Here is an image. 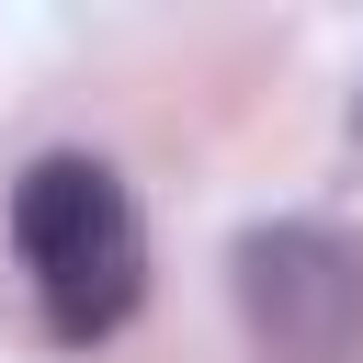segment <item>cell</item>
<instances>
[{"label":"cell","instance_id":"obj_1","mask_svg":"<svg viewBox=\"0 0 363 363\" xmlns=\"http://www.w3.org/2000/svg\"><path fill=\"white\" fill-rule=\"evenodd\" d=\"M11 250H23V284L57 352H91L147 306V216L125 170L91 147H45L11 182Z\"/></svg>","mask_w":363,"mask_h":363},{"label":"cell","instance_id":"obj_2","mask_svg":"<svg viewBox=\"0 0 363 363\" xmlns=\"http://www.w3.org/2000/svg\"><path fill=\"white\" fill-rule=\"evenodd\" d=\"M227 295L261 363H363V238L329 216H272L227 250Z\"/></svg>","mask_w":363,"mask_h":363},{"label":"cell","instance_id":"obj_3","mask_svg":"<svg viewBox=\"0 0 363 363\" xmlns=\"http://www.w3.org/2000/svg\"><path fill=\"white\" fill-rule=\"evenodd\" d=\"M352 125H363V113H352Z\"/></svg>","mask_w":363,"mask_h":363}]
</instances>
